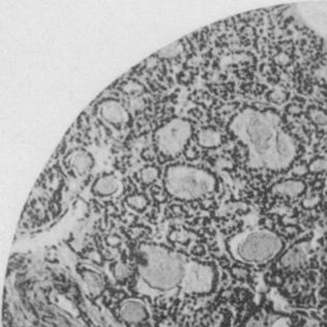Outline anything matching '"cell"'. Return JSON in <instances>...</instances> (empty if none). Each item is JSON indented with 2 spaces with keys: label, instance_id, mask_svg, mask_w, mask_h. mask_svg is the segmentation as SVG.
<instances>
[{
  "label": "cell",
  "instance_id": "6da1fadb",
  "mask_svg": "<svg viewBox=\"0 0 327 327\" xmlns=\"http://www.w3.org/2000/svg\"><path fill=\"white\" fill-rule=\"evenodd\" d=\"M229 130L246 147L250 168L282 171L296 158V144L274 112L245 108L233 116Z\"/></svg>",
  "mask_w": 327,
  "mask_h": 327
},
{
  "label": "cell",
  "instance_id": "7a4b0ae2",
  "mask_svg": "<svg viewBox=\"0 0 327 327\" xmlns=\"http://www.w3.org/2000/svg\"><path fill=\"white\" fill-rule=\"evenodd\" d=\"M139 255L140 277L151 288L170 290L182 283L188 261L178 253L158 245H143Z\"/></svg>",
  "mask_w": 327,
  "mask_h": 327
},
{
  "label": "cell",
  "instance_id": "3957f363",
  "mask_svg": "<svg viewBox=\"0 0 327 327\" xmlns=\"http://www.w3.org/2000/svg\"><path fill=\"white\" fill-rule=\"evenodd\" d=\"M164 184L173 198L193 201L211 195L216 189V178L212 173L202 168L173 165L165 172Z\"/></svg>",
  "mask_w": 327,
  "mask_h": 327
},
{
  "label": "cell",
  "instance_id": "277c9868",
  "mask_svg": "<svg viewBox=\"0 0 327 327\" xmlns=\"http://www.w3.org/2000/svg\"><path fill=\"white\" fill-rule=\"evenodd\" d=\"M228 247L234 259L244 263H265L275 258L283 247L281 238L267 229H254L233 236Z\"/></svg>",
  "mask_w": 327,
  "mask_h": 327
},
{
  "label": "cell",
  "instance_id": "5b68a950",
  "mask_svg": "<svg viewBox=\"0 0 327 327\" xmlns=\"http://www.w3.org/2000/svg\"><path fill=\"white\" fill-rule=\"evenodd\" d=\"M193 135V125L183 118H173L155 133L156 147L161 155L174 158L180 155Z\"/></svg>",
  "mask_w": 327,
  "mask_h": 327
},
{
  "label": "cell",
  "instance_id": "8992f818",
  "mask_svg": "<svg viewBox=\"0 0 327 327\" xmlns=\"http://www.w3.org/2000/svg\"><path fill=\"white\" fill-rule=\"evenodd\" d=\"M214 278V270L211 266L198 261H188L181 285L187 292L206 293L211 290Z\"/></svg>",
  "mask_w": 327,
  "mask_h": 327
},
{
  "label": "cell",
  "instance_id": "52a82bcc",
  "mask_svg": "<svg viewBox=\"0 0 327 327\" xmlns=\"http://www.w3.org/2000/svg\"><path fill=\"white\" fill-rule=\"evenodd\" d=\"M299 7L307 23L327 40V2L304 3Z\"/></svg>",
  "mask_w": 327,
  "mask_h": 327
},
{
  "label": "cell",
  "instance_id": "ba28073f",
  "mask_svg": "<svg viewBox=\"0 0 327 327\" xmlns=\"http://www.w3.org/2000/svg\"><path fill=\"white\" fill-rule=\"evenodd\" d=\"M100 116L107 123L122 125L126 123L128 115L124 107L116 100H106L99 107Z\"/></svg>",
  "mask_w": 327,
  "mask_h": 327
},
{
  "label": "cell",
  "instance_id": "9c48e42d",
  "mask_svg": "<svg viewBox=\"0 0 327 327\" xmlns=\"http://www.w3.org/2000/svg\"><path fill=\"white\" fill-rule=\"evenodd\" d=\"M123 318L130 323H139L147 317V311L142 303L136 300H129L123 304L121 309Z\"/></svg>",
  "mask_w": 327,
  "mask_h": 327
},
{
  "label": "cell",
  "instance_id": "30bf717a",
  "mask_svg": "<svg viewBox=\"0 0 327 327\" xmlns=\"http://www.w3.org/2000/svg\"><path fill=\"white\" fill-rule=\"evenodd\" d=\"M69 164L78 175H84L92 168L93 159L85 150H76L71 154L69 158Z\"/></svg>",
  "mask_w": 327,
  "mask_h": 327
},
{
  "label": "cell",
  "instance_id": "8fae6325",
  "mask_svg": "<svg viewBox=\"0 0 327 327\" xmlns=\"http://www.w3.org/2000/svg\"><path fill=\"white\" fill-rule=\"evenodd\" d=\"M119 187H121V182L118 178L111 174H108V175H103L94 181L92 192L97 196L107 197V196L114 195L119 190Z\"/></svg>",
  "mask_w": 327,
  "mask_h": 327
},
{
  "label": "cell",
  "instance_id": "7c38bea8",
  "mask_svg": "<svg viewBox=\"0 0 327 327\" xmlns=\"http://www.w3.org/2000/svg\"><path fill=\"white\" fill-rule=\"evenodd\" d=\"M304 190H306V184L300 180H285L277 183L272 187L271 191L275 195L286 196L290 198H296L300 196Z\"/></svg>",
  "mask_w": 327,
  "mask_h": 327
},
{
  "label": "cell",
  "instance_id": "4fadbf2b",
  "mask_svg": "<svg viewBox=\"0 0 327 327\" xmlns=\"http://www.w3.org/2000/svg\"><path fill=\"white\" fill-rule=\"evenodd\" d=\"M197 140L204 148H215L222 144V135L214 128H203L198 133Z\"/></svg>",
  "mask_w": 327,
  "mask_h": 327
},
{
  "label": "cell",
  "instance_id": "5bb4252c",
  "mask_svg": "<svg viewBox=\"0 0 327 327\" xmlns=\"http://www.w3.org/2000/svg\"><path fill=\"white\" fill-rule=\"evenodd\" d=\"M84 284L92 296L100 295L104 289V283L101 277L92 270H85L82 272Z\"/></svg>",
  "mask_w": 327,
  "mask_h": 327
},
{
  "label": "cell",
  "instance_id": "9a60e30c",
  "mask_svg": "<svg viewBox=\"0 0 327 327\" xmlns=\"http://www.w3.org/2000/svg\"><path fill=\"white\" fill-rule=\"evenodd\" d=\"M306 258H307L306 249L302 248L301 246H296L289 250V252L286 253V255L283 257L282 264L285 267H290V268L298 267L304 262Z\"/></svg>",
  "mask_w": 327,
  "mask_h": 327
},
{
  "label": "cell",
  "instance_id": "2e32d148",
  "mask_svg": "<svg viewBox=\"0 0 327 327\" xmlns=\"http://www.w3.org/2000/svg\"><path fill=\"white\" fill-rule=\"evenodd\" d=\"M183 51V47L181 45V42L179 41H174L172 42L171 45L167 46L166 48L162 49L161 51H159V56L162 58H165V59H171L178 56L179 54H181V52Z\"/></svg>",
  "mask_w": 327,
  "mask_h": 327
},
{
  "label": "cell",
  "instance_id": "e0dca14e",
  "mask_svg": "<svg viewBox=\"0 0 327 327\" xmlns=\"http://www.w3.org/2000/svg\"><path fill=\"white\" fill-rule=\"evenodd\" d=\"M126 204L134 210L142 211L147 207L148 200L143 195H132L126 198Z\"/></svg>",
  "mask_w": 327,
  "mask_h": 327
},
{
  "label": "cell",
  "instance_id": "ac0fdd59",
  "mask_svg": "<svg viewBox=\"0 0 327 327\" xmlns=\"http://www.w3.org/2000/svg\"><path fill=\"white\" fill-rule=\"evenodd\" d=\"M159 175L160 172L158 168L154 166H148L141 171V180L146 184H150L159 178Z\"/></svg>",
  "mask_w": 327,
  "mask_h": 327
},
{
  "label": "cell",
  "instance_id": "d6986e66",
  "mask_svg": "<svg viewBox=\"0 0 327 327\" xmlns=\"http://www.w3.org/2000/svg\"><path fill=\"white\" fill-rule=\"evenodd\" d=\"M113 272H114V277L116 278V280L118 281H123L125 279H127L129 277L130 274V270L128 268V266L124 263L122 262H118L114 265L113 268Z\"/></svg>",
  "mask_w": 327,
  "mask_h": 327
},
{
  "label": "cell",
  "instance_id": "ffe728a7",
  "mask_svg": "<svg viewBox=\"0 0 327 327\" xmlns=\"http://www.w3.org/2000/svg\"><path fill=\"white\" fill-rule=\"evenodd\" d=\"M309 170L313 173H320L323 171H327V160L325 159H317L311 163Z\"/></svg>",
  "mask_w": 327,
  "mask_h": 327
},
{
  "label": "cell",
  "instance_id": "44dd1931",
  "mask_svg": "<svg viewBox=\"0 0 327 327\" xmlns=\"http://www.w3.org/2000/svg\"><path fill=\"white\" fill-rule=\"evenodd\" d=\"M312 119L315 123L319 125H325L327 124V116L320 111H315L312 114Z\"/></svg>",
  "mask_w": 327,
  "mask_h": 327
}]
</instances>
